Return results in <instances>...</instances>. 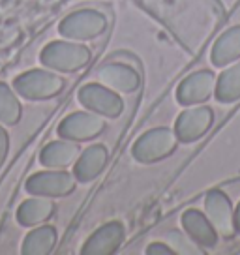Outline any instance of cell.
I'll return each mask as SVG.
<instances>
[{"label":"cell","mask_w":240,"mask_h":255,"mask_svg":"<svg viewBox=\"0 0 240 255\" xmlns=\"http://www.w3.org/2000/svg\"><path fill=\"white\" fill-rule=\"evenodd\" d=\"M40 60L43 66L58 72H75L87 66L90 60V51L81 43L72 41H51L41 51Z\"/></svg>","instance_id":"cell-1"},{"label":"cell","mask_w":240,"mask_h":255,"mask_svg":"<svg viewBox=\"0 0 240 255\" xmlns=\"http://www.w3.org/2000/svg\"><path fill=\"white\" fill-rule=\"evenodd\" d=\"M13 88L26 100H45L56 96L64 88V79L47 70H30L15 77Z\"/></svg>","instance_id":"cell-2"},{"label":"cell","mask_w":240,"mask_h":255,"mask_svg":"<svg viewBox=\"0 0 240 255\" xmlns=\"http://www.w3.org/2000/svg\"><path fill=\"white\" fill-rule=\"evenodd\" d=\"M178 137L169 128H154L137 139L133 144V156L143 163H152L169 156L176 148Z\"/></svg>","instance_id":"cell-3"},{"label":"cell","mask_w":240,"mask_h":255,"mask_svg":"<svg viewBox=\"0 0 240 255\" xmlns=\"http://www.w3.org/2000/svg\"><path fill=\"white\" fill-rule=\"evenodd\" d=\"M105 15L96 9H79L66 17L58 32L68 40H92L105 30Z\"/></svg>","instance_id":"cell-4"},{"label":"cell","mask_w":240,"mask_h":255,"mask_svg":"<svg viewBox=\"0 0 240 255\" xmlns=\"http://www.w3.org/2000/svg\"><path fill=\"white\" fill-rule=\"evenodd\" d=\"M105 128V122L98 113H87V111H77L68 115L60 126H58V135L68 141H88L98 137Z\"/></svg>","instance_id":"cell-5"},{"label":"cell","mask_w":240,"mask_h":255,"mask_svg":"<svg viewBox=\"0 0 240 255\" xmlns=\"http://www.w3.org/2000/svg\"><path fill=\"white\" fill-rule=\"evenodd\" d=\"M79 102L83 107H87L88 111L104 115V117H119L122 109H124V102L122 98L117 96L113 90H109L104 85L98 83H88L79 90Z\"/></svg>","instance_id":"cell-6"},{"label":"cell","mask_w":240,"mask_h":255,"mask_svg":"<svg viewBox=\"0 0 240 255\" xmlns=\"http://www.w3.org/2000/svg\"><path fill=\"white\" fill-rule=\"evenodd\" d=\"M75 188V176L66 171H43L26 180V191L40 197H64Z\"/></svg>","instance_id":"cell-7"},{"label":"cell","mask_w":240,"mask_h":255,"mask_svg":"<svg viewBox=\"0 0 240 255\" xmlns=\"http://www.w3.org/2000/svg\"><path fill=\"white\" fill-rule=\"evenodd\" d=\"M212 111L210 107H193L178 115L175 122V133L180 143H193L208 131L212 126Z\"/></svg>","instance_id":"cell-8"},{"label":"cell","mask_w":240,"mask_h":255,"mask_svg":"<svg viewBox=\"0 0 240 255\" xmlns=\"http://www.w3.org/2000/svg\"><path fill=\"white\" fill-rule=\"evenodd\" d=\"M205 208H207V216L210 223L214 225V229L218 233H222L224 237H233V233H235V214H233L231 201L224 191H208L207 197H205Z\"/></svg>","instance_id":"cell-9"},{"label":"cell","mask_w":240,"mask_h":255,"mask_svg":"<svg viewBox=\"0 0 240 255\" xmlns=\"http://www.w3.org/2000/svg\"><path fill=\"white\" fill-rule=\"evenodd\" d=\"M124 240V227L119 222H109L92 233L81 250L83 255L115 254Z\"/></svg>","instance_id":"cell-10"},{"label":"cell","mask_w":240,"mask_h":255,"mask_svg":"<svg viewBox=\"0 0 240 255\" xmlns=\"http://www.w3.org/2000/svg\"><path fill=\"white\" fill-rule=\"evenodd\" d=\"M214 83L216 81H214L212 72H208V70L195 72L192 75H188L180 83L176 98L182 105H193L199 104V102H205L214 92Z\"/></svg>","instance_id":"cell-11"},{"label":"cell","mask_w":240,"mask_h":255,"mask_svg":"<svg viewBox=\"0 0 240 255\" xmlns=\"http://www.w3.org/2000/svg\"><path fill=\"white\" fill-rule=\"evenodd\" d=\"M96 77L105 83V87H111L119 92H135L141 85L139 72L126 64H104L98 68Z\"/></svg>","instance_id":"cell-12"},{"label":"cell","mask_w":240,"mask_h":255,"mask_svg":"<svg viewBox=\"0 0 240 255\" xmlns=\"http://www.w3.org/2000/svg\"><path fill=\"white\" fill-rule=\"evenodd\" d=\"M182 227H184L186 235L197 244V246H205V248H212L216 246L218 242V235L214 225L210 223L208 216L201 214L199 210H186L182 214Z\"/></svg>","instance_id":"cell-13"},{"label":"cell","mask_w":240,"mask_h":255,"mask_svg":"<svg viewBox=\"0 0 240 255\" xmlns=\"http://www.w3.org/2000/svg\"><path fill=\"white\" fill-rule=\"evenodd\" d=\"M107 163V150L104 144H92L87 150H83L77 161H75V169H73V176L79 182H90L94 180L102 169Z\"/></svg>","instance_id":"cell-14"},{"label":"cell","mask_w":240,"mask_h":255,"mask_svg":"<svg viewBox=\"0 0 240 255\" xmlns=\"http://www.w3.org/2000/svg\"><path fill=\"white\" fill-rule=\"evenodd\" d=\"M79 156V148H77V143L75 141H68V139H62V141H53L49 143L40 154V161L41 165H45L49 169H64L68 167L70 163L75 161V158Z\"/></svg>","instance_id":"cell-15"},{"label":"cell","mask_w":240,"mask_h":255,"mask_svg":"<svg viewBox=\"0 0 240 255\" xmlns=\"http://www.w3.org/2000/svg\"><path fill=\"white\" fill-rule=\"evenodd\" d=\"M237 58H240V26H233L216 40L210 53V60L218 68H224Z\"/></svg>","instance_id":"cell-16"},{"label":"cell","mask_w":240,"mask_h":255,"mask_svg":"<svg viewBox=\"0 0 240 255\" xmlns=\"http://www.w3.org/2000/svg\"><path fill=\"white\" fill-rule=\"evenodd\" d=\"M55 212V205L49 197H40L36 195L32 199L21 203V207L17 208V222L24 227H32L38 223L49 220Z\"/></svg>","instance_id":"cell-17"},{"label":"cell","mask_w":240,"mask_h":255,"mask_svg":"<svg viewBox=\"0 0 240 255\" xmlns=\"http://www.w3.org/2000/svg\"><path fill=\"white\" fill-rule=\"evenodd\" d=\"M56 244V231L51 225H43V227H36L30 231L23 240V248L21 252L24 255H47L53 252Z\"/></svg>","instance_id":"cell-18"},{"label":"cell","mask_w":240,"mask_h":255,"mask_svg":"<svg viewBox=\"0 0 240 255\" xmlns=\"http://www.w3.org/2000/svg\"><path fill=\"white\" fill-rule=\"evenodd\" d=\"M216 98L220 102H235L240 98V62L225 68L218 77Z\"/></svg>","instance_id":"cell-19"},{"label":"cell","mask_w":240,"mask_h":255,"mask_svg":"<svg viewBox=\"0 0 240 255\" xmlns=\"http://www.w3.org/2000/svg\"><path fill=\"white\" fill-rule=\"evenodd\" d=\"M21 119V104L15 92L6 83H0V122L13 126Z\"/></svg>","instance_id":"cell-20"},{"label":"cell","mask_w":240,"mask_h":255,"mask_svg":"<svg viewBox=\"0 0 240 255\" xmlns=\"http://www.w3.org/2000/svg\"><path fill=\"white\" fill-rule=\"evenodd\" d=\"M169 246H176V254H201L195 248V242L192 239L188 240V237H184L178 231L169 233Z\"/></svg>","instance_id":"cell-21"},{"label":"cell","mask_w":240,"mask_h":255,"mask_svg":"<svg viewBox=\"0 0 240 255\" xmlns=\"http://www.w3.org/2000/svg\"><path fill=\"white\" fill-rule=\"evenodd\" d=\"M8 150H9V137H8V131H6L4 128L0 126V167H2V165H4V161H6Z\"/></svg>","instance_id":"cell-22"},{"label":"cell","mask_w":240,"mask_h":255,"mask_svg":"<svg viewBox=\"0 0 240 255\" xmlns=\"http://www.w3.org/2000/svg\"><path fill=\"white\" fill-rule=\"evenodd\" d=\"M146 254L148 255H171L175 254L173 248H169V244H163V242H154L146 248Z\"/></svg>","instance_id":"cell-23"},{"label":"cell","mask_w":240,"mask_h":255,"mask_svg":"<svg viewBox=\"0 0 240 255\" xmlns=\"http://www.w3.org/2000/svg\"><path fill=\"white\" fill-rule=\"evenodd\" d=\"M235 231L240 233V203L237 207V212H235Z\"/></svg>","instance_id":"cell-24"}]
</instances>
